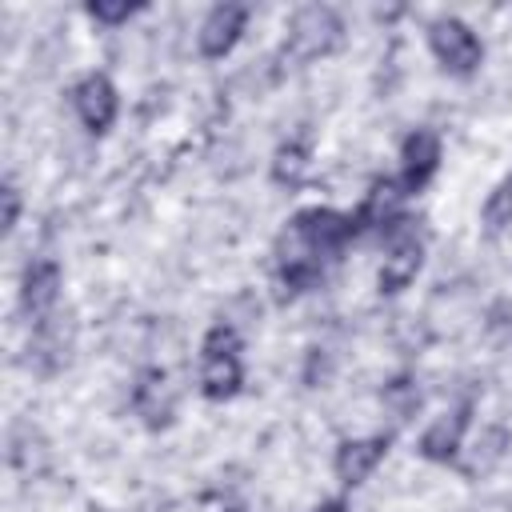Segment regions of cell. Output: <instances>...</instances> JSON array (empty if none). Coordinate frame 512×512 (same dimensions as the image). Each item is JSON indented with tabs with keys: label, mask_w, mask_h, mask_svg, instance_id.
<instances>
[{
	"label": "cell",
	"mask_w": 512,
	"mask_h": 512,
	"mask_svg": "<svg viewBox=\"0 0 512 512\" xmlns=\"http://www.w3.org/2000/svg\"><path fill=\"white\" fill-rule=\"evenodd\" d=\"M436 168H440V136H436L432 128L408 132L404 144H400V180H396L400 192H404V196L420 192V188L436 176Z\"/></svg>",
	"instance_id": "5"
},
{
	"label": "cell",
	"mask_w": 512,
	"mask_h": 512,
	"mask_svg": "<svg viewBox=\"0 0 512 512\" xmlns=\"http://www.w3.org/2000/svg\"><path fill=\"white\" fill-rule=\"evenodd\" d=\"M60 296V264L56 260H32L20 280V304L32 316H44Z\"/></svg>",
	"instance_id": "10"
},
{
	"label": "cell",
	"mask_w": 512,
	"mask_h": 512,
	"mask_svg": "<svg viewBox=\"0 0 512 512\" xmlns=\"http://www.w3.org/2000/svg\"><path fill=\"white\" fill-rule=\"evenodd\" d=\"M428 48L440 60V68L452 72V76H472L484 60L480 36L456 16H440V20L428 24Z\"/></svg>",
	"instance_id": "3"
},
{
	"label": "cell",
	"mask_w": 512,
	"mask_h": 512,
	"mask_svg": "<svg viewBox=\"0 0 512 512\" xmlns=\"http://www.w3.org/2000/svg\"><path fill=\"white\" fill-rule=\"evenodd\" d=\"M244 24H248V8H244V4H216V8L204 16L200 32H196L200 56H204V60L228 56V52L236 48V40L244 36Z\"/></svg>",
	"instance_id": "7"
},
{
	"label": "cell",
	"mask_w": 512,
	"mask_h": 512,
	"mask_svg": "<svg viewBox=\"0 0 512 512\" xmlns=\"http://www.w3.org/2000/svg\"><path fill=\"white\" fill-rule=\"evenodd\" d=\"M388 436H356V440H344L340 448H336V456H332V472H336V480L344 484V488H356V484H364L372 472H376V464L388 456Z\"/></svg>",
	"instance_id": "8"
},
{
	"label": "cell",
	"mask_w": 512,
	"mask_h": 512,
	"mask_svg": "<svg viewBox=\"0 0 512 512\" xmlns=\"http://www.w3.org/2000/svg\"><path fill=\"white\" fill-rule=\"evenodd\" d=\"M344 36L340 16L328 4H300L288 20V36H284V56L288 60H320L328 56Z\"/></svg>",
	"instance_id": "2"
},
{
	"label": "cell",
	"mask_w": 512,
	"mask_h": 512,
	"mask_svg": "<svg viewBox=\"0 0 512 512\" xmlns=\"http://www.w3.org/2000/svg\"><path fill=\"white\" fill-rule=\"evenodd\" d=\"M0 200H4V232H12L16 228V220H20V192H16V184L12 180H4V188H0Z\"/></svg>",
	"instance_id": "16"
},
{
	"label": "cell",
	"mask_w": 512,
	"mask_h": 512,
	"mask_svg": "<svg viewBox=\"0 0 512 512\" xmlns=\"http://www.w3.org/2000/svg\"><path fill=\"white\" fill-rule=\"evenodd\" d=\"M244 384L240 336L232 324H212L200 340V392L208 400H228Z\"/></svg>",
	"instance_id": "1"
},
{
	"label": "cell",
	"mask_w": 512,
	"mask_h": 512,
	"mask_svg": "<svg viewBox=\"0 0 512 512\" xmlns=\"http://www.w3.org/2000/svg\"><path fill=\"white\" fill-rule=\"evenodd\" d=\"M144 4H128V0H92L84 4V12L96 20V24H124L128 16H136Z\"/></svg>",
	"instance_id": "15"
},
{
	"label": "cell",
	"mask_w": 512,
	"mask_h": 512,
	"mask_svg": "<svg viewBox=\"0 0 512 512\" xmlns=\"http://www.w3.org/2000/svg\"><path fill=\"white\" fill-rule=\"evenodd\" d=\"M420 264H424V240L408 228V220H396V228H392V236H388V244H384L380 276H376L380 292H384V296L404 292V288L416 280Z\"/></svg>",
	"instance_id": "4"
},
{
	"label": "cell",
	"mask_w": 512,
	"mask_h": 512,
	"mask_svg": "<svg viewBox=\"0 0 512 512\" xmlns=\"http://www.w3.org/2000/svg\"><path fill=\"white\" fill-rule=\"evenodd\" d=\"M308 176V144L304 140H284L272 156V180L284 184V188H296L304 184Z\"/></svg>",
	"instance_id": "12"
},
{
	"label": "cell",
	"mask_w": 512,
	"mask_h": 512,
	"mask_svg": "<svg viewBox=\"0 0 512 512\" xmlns=\"http://www.w3.org/2000/svg\"><path fill=\"white\" fill-rule=\"evenodd\" d=\"M312 512H348V504L344 500H320Z\"/></svg>",
	"instance_id": "17"
},
{
	"label": "cell",
	"mask_w": 512,
	"mask_h": 512,
	"mask_svg": "<svg viewBox=\"0 0 512 512\" xmlns=\"http://www.w3.org/2000/svg\"><path fill=\"white\" fill-rule=\"evenodd\" d=\"M232 512H240V508H232Z\"/></svg>",
	"instance_id": "18"
},
{
	"label": "cell",
	"mask_w": 512,
	"mask_h": 512,
	"mask_svg": "<svg viewBox=\"0 0 512 512\" xmlns=\"http://www.w3.org/2000/svg\"><path fill=\"white\" fill-rule=\"evenodd\" d=\"M72 108L80 116V124L88 132H108L116 112H120V96H116V84L100 72H88L76 88H72Z\"/></svg>",
	"instance_id": "6"
},
{
	"label": "cell",
	"mask_w": 512,
	"mask_h": 512,
	"mask_svg": "<svg viewBox=\"0 0 512 512\" xmlns=\"http://www.w3.org/2000/svg\"><path fill=\"white\" fill-rule=\"evenodd\" d=\"M508 428H500V424H492V428H484L480 436H476V444H472V464H468V472L476 476H484V472H492L504 456H508Z\"/></svg>",
	"instance_id": "13"
},
{
	"label": "cell",
	"mask_w": 512,
	"mask_h": 512,
	"mask_svg": "<svg viewBox=\"0 0 512 512\" xmlns=\"http://www.w3.org/2000/svg\"><path fill=\"white\" fill-rule=\"evenodd\" d=\"M468 424H472V404H460V408L436 416V420L424 428V436H420V456L432 460V464H448V460H456Z\"/></svg>",
	"instance_id": "9"
},
{
	"label": "cell",
	"mask_w": 512,
	"mask_h": 512,
	"mask_svg": "<svg viewBox=\"0 0 512 512\" xmlns=\"http://www.w3.org/2000/svg\"><path fill=\"white\" fill-rule=\"evenodd\" d=\"M480 220H484V228H488L492 236L512 224V172L488 192V200H484V208H480Z\"/></svg>",
	"instance_id": "14"
},
{
	"label": "cell",
	"mask_w": 512,
	"mask_h": 512,
	"mask_svg": "<svg viewBox=\"0 0 512 512\" xmlns=\"http://www.w3.org/2000/svg\"><path fill=\"white\" fill-rule=\"evenodd\" d=\"M132 408H136L148 424H164V420L172 416V396H168V376H164V368H144V372L136 376Z\"/></svg>",
	"instance_id": "11"
}]
</instances>
